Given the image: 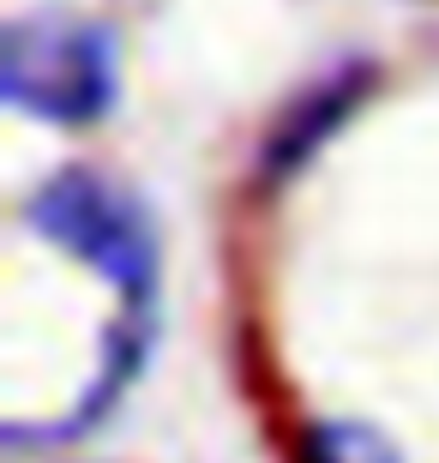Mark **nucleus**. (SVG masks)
<instances>
[{"label": "nucleus", "instance_id": "nucleus-4", "mask_svg": "<svg viewBox=\"0 0 439 463\" xmlns=\"http://www.w3.org/2000/svg\"><path fill=\"white\" fill-rule=\"evenodd\" d=\"M355 97H361V90H355V79H343V85H325L320 97H307V103L295 109V120H283V133L271 138V169H277V175L295 169V163H301V156L313 151V145H320V138L355 109Z\"/></svg>", "mask_w": 439, "mask_h": 463}, {"label": "nucleus", "instance_id": "nucleus-1", "mask_svg": "<svg viewBox=\"0 0 439 463\" xmlns=\"http://www.w3.org/2000/svg\"><path fill=\"white\" fill-rule=\"evenodd\" d=\"M31 223L54 247H67L72 259L97 265L120 289V307L157 313V277H163V265H157L151 217H145V205H138L133 193H120L115 181H102L91 169H67L31 199Z\"/></svg>", "mask_w": 439, "mask_h": 463}, {"label": "nucleus", "instance_id": "nucleus-3", "mask_svg": "<svg viewBox=\"0 0 439 463\" xmlns=\"http://www.w3.org/2000/svg\"><path fill=\"white\" fill-rule=\"evenodd\" d=\"M295 463H404V458L379 428L325 415V421H307L295 433Z\"/></svg>", "mask_w": 439, "mask_h": 463}, {"label": "nucleus", "instance_id": "nucleus-2", "mask_svg": "<svg viewBox=\"0 0 439 463\" xmlns=\"http://www.w3.org/2000/svg\"><path fill=\"white\" fill-rule=\"evenodd\" d=\"M0 97L54 127H91L115 103V43L79 18H18L0 36Z\"/></svg>", "mask_w": 439, "mask_h": 463}]
</instances>
